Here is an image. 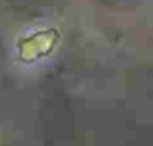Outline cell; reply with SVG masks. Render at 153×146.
<instances>
[{
  "label": "cell",
  "instance_id": "obj_1",
  "mask_svg": "<svg viewBox=\"0 0 153 146\" xmlns=\"http://www.w3.org/2000/svg\"><path fill=\"white\" fill-rule=\"evenodd\" d=\"M58 43V33L52 27H43L27 33L18 43V55L23 62H37L47 56Z\"/></svg>",
  "mask_w": 153,
  "mask_h": 146
}]
</instances>
